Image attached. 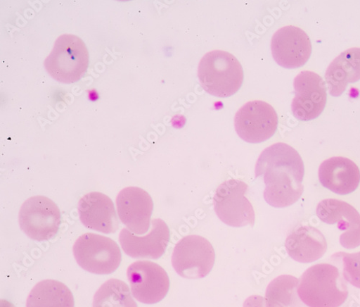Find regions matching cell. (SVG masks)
Returning a JSON list of instances; mask_svg holds the SVG:
<instances>
[{
	"mask_svg": "<svg viewBox=\"0 0 360 307\" xmlns=\"http://www.w3.org/2000/svg\"><path fill=\"white\" fill-rule=\"evenodd\" d=\"M256 177H263L266 202L275 208L290 206L304 193L305 167L299 153L285 143H276L261 154Z\"/></svg>",
	"mask_w": 360,
	"mask_h": 307,
	"instance_id": "6da1fadb",
	"label": "cell"
},
{
	"mask_svg": "<svg viewBox=\"0 0 360 307\" xmlns=\"http://www.w3.org/2000/svg\"><path fill=\"white\" fill-rule=\"evenodd\" d=\"M198 78L207 94L229 98L242 87L245 75L241 63L231 54L221 50L207 53L198 67Z\"/></svg>",
	"mask_w": 360,
	"mask_h": 307,
	"instance_id": "7a4b0ae2",
	"label": "cell"
},
{
	"mask_svg": "<svg viewBox=\"0 0 360 307\" xmlns=\"http://www.w3.org/2000/svg\"><path fill=\"white\" fill-rule=\"evenodd\" d=\"M88 65L87 49L81 39L72 35L60 36L44 61L46 71L53 79L68 84L79 80Z\"/></svg>",
	"mask_w": 360,
	"mask_h": 307,
	"instance_id": "3957f363",
	"label": "cell"
},
{
	"mask_svg": "<svg viewBox=\"0 0 360 307\" xmlns=\"http://www.w3.org/2000/svg\"><path fill=\"white\" fill-rule=\"evenodd\" d=\"M73 253L84 270L98 275L115 272L122 260L118 244L112 239L94 233H86L75 242Z\"/></svg>",
	"mask_w": 360,
	"mask_h": 307,
	"instance_id": "277c9868",
	"label": "cell"
},
{
	"mask_svg": "<svg viewBox=\"0 0 360 307\" xmlns=\"http://www.w3.org/2000/svg\"><path fill=\"white\" fill-rule=\"evenodd\" d=\"M215 261L213 245L199 235H189L180 240L172 257L175 271L188 280L205 278L212 270Z\"/></svg>",
	"mask_w": 360,
	"mask_h": 307,
	"instance_id": "5b68a950",
	"label": "cell"
},
{
	"mask_svg": "<svg viewBox=\"0 0 360 307\" xmlns=\"http://www.w3.org/2000/svg\"><path fill=\"white\" fill-rule=\"evenodd\" d=\"M248 187L239 180L224 182L217 189L214 198V210L218 218L226 225L233 227L254 226L255 213L246 197Z\"/></svg>",
	"mask_w": 360,
	"mask_h": 307,
	"instance_id": "8992f818",
	"label": "cell"
},
{
	"mask_svg": "<svg viewBox=\"0 0 360 307\" xmlns=\"http://www.w3.org/2000/svg\"><path fill=\"white\" fill-rule=\"evenodd\" d=\"M61 212L50 199L37 196L28 199L19 213V224L22 232L37 241L54 237L61 225Z\"/></svg>",
	"mask_w": 360,
	"mask_h": 307,
	"instance_id": "52a82bcc",
	"label": "cell"
},
{
	"mask_svg": "<svg viewBox=\"0 0 360 307\" xmlns=\"http://www.w3.org/2000/svg\"><path fill=\"white\" fill-rule=\"evenodd\" d=\"M234 125L243 140L252 144L262 143L276 134L278 116L271 105L262 101H250L236 113Z\"/></svg>",
	"mask_w": 360,
	"mask_h": 307,
	"instance_id": "ba28073f",
	"label": "cell"
},
{
	"mask_svg": "<svg viewBox=\"0 0 360 307\" xmlns=\"http://www.w3.org/2000/svg\"><path fill=\"white\" fill-rule=\"evenodd\" d=\"M127 276L134 297L141 303H158L165 299L169 290L168 274L155 263L136 261L128 268Z\"/></svg>",
	"mask_w": 360,
	"mask_h": 307,
	"instance_id": "9c48e42d",
	"label": "cell"
},
{
	"mask_svg": "<svg viewBox=\"0 0 360 307\" xmlns=\"http://www.w3.org/2000/svg\"><path fill=\"white\" fill-rule=\"evenodd\" d=\"M295 98L292 103L294 116L308 121L318 118L323 111L327 100L326 87L316 73L304 71L294 80Z\"/></svg>",
	"mask_w": 360,
	"mask_h": 307,
	"instance_id": "30bf717a",
	"label": "cell"
},
{
	"mask_svg": "<svg viewBox=\"0 0 360 307\" xmlns=\"http://www.w3.org/2000/svg\"><path fill=\"white\" fill-rule=\"evenodd\" d=\"M274 59L287 69L302 68L307 63L312 53V45L302 28L288 25L277 30L271 42Z\"/></svg>",
	"mask_w": 360,
	"mask_h": 307,
	"instance_id": "8fae6325",
	"label": "cell"
},
{
	"mask_svg": "<svg viewBox=\"0 0 360 307\" xmlns=\"http://www.w3.org/2000/svg\"><path fill=\"white\" fill-rule=\"evenodd\" d=\"M116 204L120 220L131 232L142 235L149 230L154 203L146 191L138 187L126 188L118 194Z\"/></svg>",
	"mask_w": 360,
	"mask_h": 307,
	"instance_id": "7c38bea8",
	"label": "cell"
},
{
	"mask_svg": "<svg viewBox=\"0 0 360 307\" xmlns=\"http://www.w3.org/2000/svg\"><path fill=\"white\" fill-rule=\"evenodd\" d=\"M169 240V229L160 219L152 222L147 235L139 237L128 229L122 230L119 235L124 253L133 258L159 259L165 253Z\"/></svg>",
	"mask_w": 360,
	"mask_h": 307,
	"instance_id": "4fadbf2b",
	"label": "cell"
},
{
	"mask_svg": "<svg viewBox=\"0 0 360 307\" xmlns=\"http://www.w3.org/2000/svg\"><path fill=\"white\" fill-rule=\"evenodd\" d=\"M318 218L322 222L338 224L346 232L341 237L344 247L353 249L360 244V214L350 204L337 199H326L318 204Z\"/></svg>",
	"mask_w": 360,
	"mask_h": 307,
	"instance_id": "5bb4252c",
	"label": "cell"
},
{
	"mask_svg": "<svg viewBox=\"0 0 360 307\" xmlns=\"http://www.w3.org/2000/svg\"><path fill=\"white\" fill-rule=\"evenodd\" d=\"M79 219L83 225L104 234L115 233L119 221L112 201L106 195L92 192L79 201Z\"/></svg>",
	"mask_w": 360,
	"mask_h": 307,
	"instance_id": "9a60e30c",
	"label": "cell"
},
{
	"mask_svg": "<svg viewBox=\"0 0 360 307\" xmlns=\"http://www.w3.org/2000/svg\"><path fill=\"white\" fill-rule=\"evenodd\" d=\"M321 185L338 195L355 192L360 183V171L351 160L335 157L325 161L319 170Z\"/></svg>",
	"mask_w": 360,
	"mask_h": 307,
	"instance_id": "2e32d148",
	"label": "cell"
},
{
	"mask_svg": "<svg viewBox=\"0 0 360 307\" xmlns=\"http://www.w3.org/2000/svg\"><path fill=\"white\" fill-rule=\"evenodd\" d=\"M326 82L329 94L338 97L349 83L360 80V48H352L338 56L326 70Z\"/></svg>",
	"mask_w": 360,
	"mask_h": 307,
	"instance_id": "e0dca14e",
	"label": "cell"
},
{
	"mask_svg": "<svg viewBox=\"0 0 360 307\" xmlns=\"http://www.w3.org/2000/svg\"><path fill=\"white\" fill-rule=\"evenodd\" d=\"M289 256L296 261L310 263L321 258L326 250V242L322 234L309 226L295 228L285 241Z\"/></svg>",
	"mask_w": 360,
	"mask_h": 307,
	"instance_id": "ac0fdd59",
	"label": "cell"
},
{
	"mask_svg": "<svg viewBox=\"0 0 360 307\" xmlns=\"http://www.w3.org/2000/svg\"><path fill=\"white\" fill-rule=\"evenodd\" d=\"M26 307H75L74 296L63 283L44 280L39 282L30 292Z\"/></svg>",
	"mask_w": 360,
	"mask_h": 307,
	"instance_id": "d6986e66",
	"label": "cell"
},
{
	"mask_svg": "<svg viewBox=\"0 0 360 307\" xmlns=\"http://www.w3.org/2000/svg\"><path fill=\"white\" fill-rule=\"evenodd\" d=\"M93 307H138L128 285L118 280H110L96 293Z\"/></svg>",
	"mask_w": 360,
	"mask_h": 307,
	"instance_id": "ffe728a7",
	"label": "cell"
},
{
	"mask_svg": "<svg viewBox=\"0 0 360 307\" xmlns=\"http://www.w3.org/2000/svg\"><path fill=\"white\" fill-rule=\"evenodd\" d=\"M297 280L290 275H281L269 284L265 294L267 307H288L292 287Z\"/></svg>",
	"mask_w": 360,
	"mask_h": 307,
	"instance_id": "44dd1931",
	"label": "cell"
},
{
	"mask_svg": "<svg viewBox=\"0 0 360 307\" xmlns=\"http://www.w3.org/2000/svg\"><path fill=\"white\" fill-rule=\"evenodd\" d=\"M345 272L349 278L360 280V253L346 255L344 259Z\"/></svg>",
	"mask_w": 360,
	"mask_h": 307,
	"instance_id": "7402d4cb",
	"label": "cell"
},
{
	"mask_svg": "<svg viewBox=\"0 0 360 307\" xmlns=\"http://www.w3.org/2000/svg\"><path fill=\"white\" fill-rule=\"evenodd\" d=\"M243 307H267V306L265 298L254 295L245 300Z\"/></svg>",
	"mask_w": 360,
	"mask_h": 307,
	"instance_id": "603a6c76",
	"label": "cell"
},
{
	"mask_svg": "<svg viewBox=\"0 0 360 307\" xmlns=\"http://www.w3.org/2000/svg\"><path fill=\"white\" fill-rule=\"evenodd\" d=\"M88 97L91 101H97L99 99V94L96 89H93L88 91Z\"/></svg>",
	"mask_w": 360,
	"mask_h": 307,
	"instance_id": "cb8c5ba5",
	"label": "cell"
},
{
	"mask_svg": "<svg viewBox=\"0 0 360 307\" xmlns=\"http://www.w3.org/2000/svg\"><path fill=\"white\" fill-rule=\"evenodd\" d=\"M1 307H15V306H14L13 304H12L11 303H10L6 300H2L1 301Z\"/></svg>",
	"mask_w": 360,
	"mask_h": 307,
	"instance_id": "d4e9b609",
	"label": "cell"
}]
</instances>
